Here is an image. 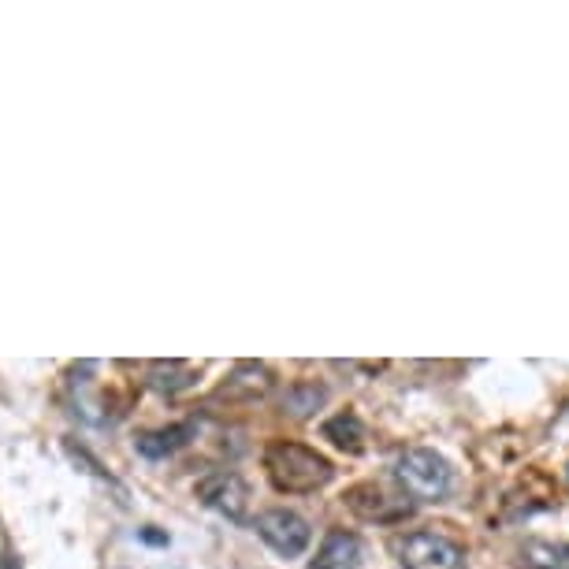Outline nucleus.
I'll use <instances>...</instances> for the list:
<instances>
[{"mask_svg": "<svg viewBox=\"0 0 569 569\" xmlns=\"http://www.w3.org/2000/svg\"><path fill=\"white\" fill-rule=\"evenodd\" d=\"M264 469L272 477L279 491H291V496H306V491L325 488L331 480V461L317 455L313 447L291 443V439H276L264 447Z\"/></svg>", "mask_w": 569, "mask_h": 569, "instance_id": "1", "label": "nucleus"}, {"mask_svg": "<svg viewBox=\"0 0 569 569\" xmlns=\"http://www.w3.org/2000/svg\"><path fill=\"white\" fill-rule=\"evenodd\" d=\"M395 477H399V485L406 488V496H413L417 502H439L447 499L450 491V466L443 455H436V450H406L399 458V466H395Z\"/></svg>", "mask_w": 569, "mask_h": 569, "instance_id": "2", "label": "nucleus"}, {"mask_svg": "<svg viewBox=\"0 0 569 569\" xmlns=\"http://www.w3.org/2000/svg\"><path fill=\"white\" fill-rule=\"evenodd\" d=\"M402 569H466V555L455 540L436 532H410L399 540Z\"/></svg>", "mask_w": 569, "mask_h": 569, "instance_id": "3", "label": "nucleus"}, {"mask_svg": "<svg viewBox=\"0 0 569 569\" xmlns=\"http://www.w3.org/2000/svg\"><path fill=\"white\" fill-rule=\"evenodd\" d=\"M257 532H261V540L272 547V551L287 555V558H298L309 547V525L306 518H298L295 510H264L261 518H257Z\"/></svg>", "mask_w": 569, "mask_h": 569, "instance_id": "4", "label": "nucleus"}, {"mask_svg": "<svg viewBox=\"0 0 569 569\" xmlns=\"http://www.w3.org/2000/svg\"><path fill=\"white\" fill-rule=\"evenodd\" d=\"M198 499L228 521H246V510H250V488L239 472H212L198 485Z\"/></svg>", "mask_w": 569, "mask_h": 569, "instance_id": "5", "label": "nucleus"}, {"mask_svg": "<svg viewBox=\"0 0 569 569\" xmlns=\"http://www.w3.org/2000/svg\"><path fill=\"white\" fill-rule=\"evenodd\" d=\"M272 388V372L264 369V365L257 361H242L239 369L228 376V383L217 391V399H228V402H253L261 399V395Z\"/></svg>", "mask_w": 569, "mask_h": 569, "instance_id": "6", "label": "nucleus"}, {"mask_svg": "<svg viewBox=\"0 0 569 569\" xmlns=\"http://www.w3.org/2000/svg\"><path fill=\"white\" fill-rule=\"evenodd\" d=\"M358 566H361V540L353 532L336 529L325 536V543H320L309 569H358Z\"/></svg>", "mask_w": 569, "mask_h": 569, "instance_id": "7", "label": "nucleus"}, {"mask_svg": "<svg viewBox=\"0 0 569 569\" xmlns=\"http://www.w3.org/2000/svg\"><path fill=\"white\" fill-rule=\"evenodd\" d=\"M198 383V369L190 361H153L149 365V388L160 395H179Z\"/></svg>", "mask_w": 569, "mask_h": 569, "instance_id": "8", "label": "nucleus"}, {"mask_svg": "<svg viewBox=\"0 0 569 569\" xmlns=\"http://www.w3.org/2000/svg\"><path fill=\"white\" fill-rule=\"evenodd\" d=\"M190 436H194V425H171V428H160V432H146L138 436V455L146 458H168L176 455L179 447L190 443Z\"/></svg>", "mask_w": 569, "mask_h": 569, "instance_id": "9", "label": "nucleus"}, {"mask_svg": "<svg viewBox=\"0 0 569 569\" xmlns=\"http://www.w3.org/2000/svg\"><path fill=\"white\" fill-rule=\"evenodd\" d=\"M325 402H328V388H325V383H291L287 395H283V410L291 413V417L317 413Z\"/></svg>", "mask_w": 569, "mask_h": 569, "instance_id": "10", "label": "nucleus"}, {"mask_svg": "<svg viewBox=\"0 0 569 569\" xmlns=\"http://www.w3.org/2000/svg\"><path fill=\"white\" fill-rule=\"evenodd\" d=\"M525 562L532 569H569V543L532 540L525 543Z\"/></svg>", "mask_w": 569, "mask_h": 569, "instance_id": "11", "label": "nucleus"}, {"mask_svg": "<svg viewBox=\"0 0 569 569\" xmlns=\"http://www.w3.org/2000/svg\"><path fill=\"white\" fill-rule=\"evenodd\" d=\"M325 436L331 439L336 447L342 450H361V439H365V428L358 421V413H339V417H331V421L325 425Z\"/></svg>", "mask_w": 569, "mask_h": 569, "instance_id": "12", "label": "nucleus"}, {"mask_svg": "<svg viewBox=\"0 0 569 569\" xmlns=\"http://www.w3.org/2000/svg\"><path fill=\"white\" fill-rule=\"evenodd\" d=\"M8 558H12V543H8V532L0 525V562H8Z\"/></svg>", "mask_w": 569, "mask_h": 569, "instance_id": "13", "label": "nucleus"}, {"mask_svg": "<svg viewBox=\"0 0 569 569\" xmlns=\"http://www.w3.org/2000/svg\"><path fill=\"white\" fill-rule=\"evenodd\" d=\"M0 569H19V558L12 555V558H8V562H0Z\"/></svg>", "mask_w": 569, "mask_h": 569, "instance_id": "14", "label": "nucleus"}]
</instances>
